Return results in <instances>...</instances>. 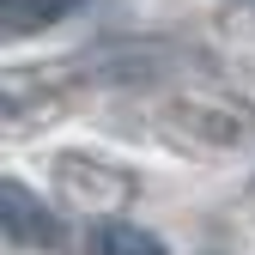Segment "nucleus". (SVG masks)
<instances>
[{
    "instance_id": "nucleus-3",
    "label": "nucleus",
    "mask_w": 255,
    "mask_h": 255,
    "mask_svg": "<svg viewBox=\"0 0 255 255\" xmlns=\"http://www.w3.org/2000/svg\"><path fill=\"white\" fill-rule=\"evenodd\" d=\"M61 12H73V0H6V30H43Z\"/></svg>"
},
{
    "instance_id": "nucleus-2",
    "label": "nucleus",
    "mask_w": 255,
    "mask_h": 255,
    "mask_svg": "<svg viewBox=\"0 0 255 255\" xmlns=\"http://www.w3.org/2000/svg\"><path fill=\"white\" fill-rule=\"evenodd\" d=\"M91 255H164V243L158 237H146L140 225H98L91 231Z\"/></svg>"
},
{
    "instance_id": "nucleus-1",
    "label": "nucleus",
    "mask_w": 255,
    "mask_h": 255,
    "mask_svg": "<svg viewBox=\"0 0 255 255\" xmlns=\"http://www.w3.org/2000/svg\"><path fill=\"white\" fill-rule=\"evenodd\" d=\"M0 219H6V237H12V243H55V237H61V231H49L55 219H49L37 201H30L18 182L0 188Z\"/></svg>"
}]
</instances>
